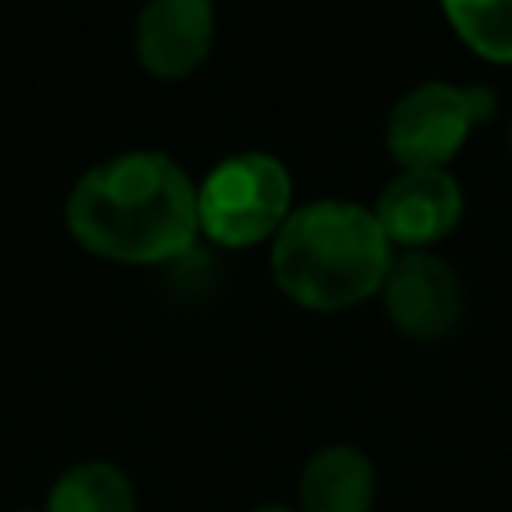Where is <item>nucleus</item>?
<instances>
[{"label":"nucleus","mask_w":512,"mask_h":512,"mask_svg":"<svg viewBox=\"0 0 512 512\" xmlns=\"http://www.w3.org/2000/svg\"><path fill=\"white\" fill-rule=\"evenodd\" d=\"M68 236L112 264H164L200 236L192 176L156 148L116 152L92 164L64 200Z\"/></svg>","instance_id":"nucleus-1"},{"label":"nucleus","mask_w":512,"mask_h":512,"mask_svg":"<svg viewBox=\"0 0 512 512\" xmlns=\"http://www.w3.org/2000/svg\"><path fill=\"white\" fill-rule=\"evenodd\" d=\"M396 252L372 208L312 200L272 236V280L308 312H344L380 296Z\"/></svg>","instance_id":"nucleus-2"},{"label":"nucleus","mask_w":512,"mask_h":512,"mask_svg":"<svg viewBox=\"0 0 512 512\" xmlns=\"http://www.w3.org/2000/svg\"><path fill=\"white\" fill-rule=\"evenodd\" d=\"M292 216V172L272 152H232L196 184L200 232L220 248H252Z\"/></svg>","instance_id":"nucleus-3"},{"label":"nucleus","mask_w":512,"mask_h":512,"mask_svg":"<svg viewBox=\"0 0 512 512\" xmlns=\"http://www.w3.org/2000/svg\"><path fill=\"white\" fill-rule=\"evenodd\" d=\"M492 116V92L456 80L408 88L384 120V144L396 168H448L472 128Z\"/></svg>","instance_id":"nucleus-4"},{"label":"nucleus","mask_w":512,"mask_h":512,"mask_svg":"<svg viewBox=\"0 0 512 512\" xmlns=\"http://www.w3.org/2000/svg\"><path fill=\"white\" fill-rule=\"evenodd\" d=\"M380 300H384L388 324L400 336L420 340V344L452 336L464 320V280L432 248L400 252L384 276Z\"/></svg>","instance_id":"nucleus-5"},{"label":"nucleus","mask_w":512,"mask_h":512,"mask_svg":"<svg viewBox=\"0 0 512 512\" xmlns=\"http://www.w3.org/2000/svg\"><path fill=\"white\" fill-rule=\"evenodd\" d=\"M388 244L404 252H428L436 240L452 236L464 216L460 180L448 168H400L372 204Z\"/></svg>","instance_id":"nucleus-6"},{"label":"nucleus","mask_w":512,"mask_h":512,"mask_svg":"<svg viewBox=\"0 0 512 512\" xmlns=\"http://www.w3.org/2000/svg\"><path fill=\"white\" fill-rule=\"evenodd\" d=\"M216 44V0H144L132 28V52L156 80L192 76Z\"/></svg>","instance_id":"nucleus-7"},{"label":"nucleus","mask_w":512,"mask_h":512,"mask_svg":"<svg viewBox=\"0 0 512 512\" xmlns=\"http://www.w3.org/2000/svg\"><path fill=\"white\" fill-rule=\"evenodd\" d=\"M296 496L300 512H372L376 464L352 444H328L308 456Z\"/></svg>","instance_id":"nucleus-8"},{"label":"nucleus","mask_w":512,"mask_h":512,"mask_svg":"<svg viewBox=\"0 0 512 512\" xmlns=\"http://www.w3.org/2000/svg\"><path fill=\"white\" fill-rule=\"evenodd\" d=\"M44 512H136V488L112 460H80L56 476Z\"/></svg>","instance_id":"nucleus-9"},{"label":"nucleus","mask_w":512,"mask_h":512,"mask_svg":"<svg viewBox=\"0 0 512 512\" xmlns=\"http://www.w3.org/2000/svg\"><path fill=\"white\" fill-rule=\"evenodd\" d=\"M440 12L468 52L512 64V0H440Z\"/></svg>","instance_id":"nucleus-10"},{"label":"nucleus","mask_w":512,"mask_h":512,"mask_svg":"<svg viewBox=\"0 0 512 512\" xmlns=\"http://www.w3.org/2000/svg\"><path fill=\"white\" fill-rule=\"evenodd\" d=\"M248 512H300V508H288V504H256Z\"/></svg>","instance_id":"nucleus-11"},{"label":"nucleus","mask_w":512,"mask_h":512,"mask_svg":"<svg viewBox=\"0 0 512 512\" xmlns=\"http://www.w3.org/2000/svg\"><path fill=\"white\" fill-rule=\"evenodd\" d=\"M20 512H44V508H20Z\"/></svg>","instance_id":"nucleus-12"},{"label":"nucleus","mask_w":512,"mask_h":512,"mask_svg":"<svg viewBox=\"0 0 512 512\" xmlns=\"http://www.w3.org/2000/svg\"><path fill=\"white\" fill-rule=\"evenodd\" d=\"M508 148H512V136H508Z\"/></svg>","instance_id":"nucleus-13"}]
</instances>
